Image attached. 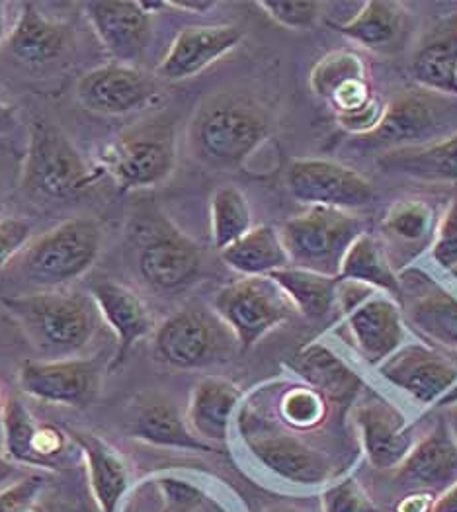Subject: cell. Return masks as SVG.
I'll return each mask as SVG.
<instances>
[{
    "label": "cell",
    "instance_id": "cell-34",
    "mask_svg": "<svg viewBox=\"0 0 457 512\" xmlns=\"http://www.w3.org/2000/svg\"><path fill=\"white\" fill-rule=\"evenodd\" d=\"M438 219L434 208L422 200H399L395 202L381 219V233L389 245L397 249L422 251L428 243L432 247L436 235Z\"/></svg>",
    "mask_w": 457,
    "mask_h": 512
},
{
    "label": "cell",
    "instance_id": "cell-19",
    "mask_svg": "<svg viewBox=\"0 0 457 512\" xmlns=\"http://www.w3.org/2000/svg\"><path fill=\"white\" fill-rule=\"evenodd\" d=\"M362 450L375 470H397L411 454L416 434L399 407L379 397L356 403L352 411Z\"/></svg>",
    "mask_w": 457,
    "mask_h": 512
},
{
    "label": "cell",
    "instance_id": "cell-41",
    "mask_svg": "<svg viewBox=\"0 0 457 512\" xmlns=\"http://www.w3.org/2000/svg\"><path fill=\"white\" fill-rule=\"evenodd\" d=\"M430 251L436 264H440L444 270L457 272V184L444 214L438 219Z\"/></svg>",
    "mask_w": 457,
    "mask_h": 512
},
{
    "label": "cell",
    "instance_id": "cell-12",
    "mask_svg": "<svg viewBox=\"0 0 457 512\" xmlns=\"http://www.w3.org/2000/svg\"><path fill=\"white\" fill-rule=\"evenodd\" d=\"M0 427L4 458L24 470H61L81 456L69 432L38 421L20 397L6 399Z\"/></svg>",
    "mask_w": 457,
    "mask_h": 512
},
{
    "label": "cell",
    "instance_id": "cell-16",
    "mask_svg": "<svg viewBox=\"0 0 457 512\" xmlns=\"http://www.w3.org/2000/svg\"><path fill=\"white\" fill-rule=\"evenodd\" d=\"M338 303L360 356L375 368L407 341L405 315L399 301L385 294L377 296L368 286L360 290L358 298H348L338 286Z\"/></svg>",
    "mask_w": 457,
    "mask_h": 512
},
{
    "label": "cell",
    "instance_id": "cell-8",
    "mask_svg": "<svg viewBox=\"0 0 457 512\" xmlns=\"http://www.w3.org/2000/svg\"><path fill=\"white\" fill-rule=\"evenodd\" d=\"M176 128L170 120H147L118 133L100 153V169L120 192L167 182L176 167Z\"/></svg>",
    "mask_w": 457,
    "mask_h": 512
},
{
    "label": "cell",
    "instance_id": "cell-17",
    "mask_svg": "<svg viewBox=\"0 0 457 512\" xmlns=\"http://www.w3.org/2000/svg\"><path fill=\"white\" fill-rule=\"evenodd\" d=\"M84 14L114 63L137 67L153 38V14L143 2L94 0L84 4Z\"/></svg>",
    "mask_w": 457,
    "mask_h": 512
},
{
    "label": "cell",
    "instance_id": "cell-33",
    "mask_svg": "<svg viewBox=\"0 0 457 512\" xmlns=\"http://www.w3.org/2000/svg\"><path fill=\"white\" fill-rule=\"evenodd\" d=\"M288 296L297 313L307 319H323L338 303L340 280L313 270L288 266L270 276Z\"/></svg>",
    "mask_w": 457,
    "mask_h": 512
},
{
    "label": "cell",
    "instance_id": "cell-25",
    "mask_svg": "<svg viewBox=\"0 0 457 512\" xmlns=\"http://www.w3.org/2000/svg\"><path fill=\"white\" fill-rule=\"evenodd\" d=\"M241 405L243 389L239 385L221 376H208L192 389L186 421L200 440L215 448V444L229 442Z\"/></svg>",
    "mask_w": 457,
    "mask_h": 512
},
{
    "label": "cell",
    "instance_id": "cell-29",
    "mask_svg": "<svg viewBox=\"0 0 457 512\" xmlns=\"http://www.w3.org/2000/svg\"><path fill=\"white\" fill-rule=\"evenodd\" d=\"M457 12L440 20L413 53L411 73L416 85L456 94Z\"/></svg>",
    "mask_w": 457,
    "mask_h": 512
},
{
    "label": "cell",
    "instance_id": "cell-13",
    "mask_svg": "<svg viewBox=\"0 0 457 512\" xmlns=\"http://www.w3.org/2000/svg\"><path fill=\"white\" fill-rule=\"evenodd\" d=\"M377 372L418 405L430 407L446 399L457 387V350L405 342L377 366Z\"/></svg>",
    "mask_w": 457,
    "mask_h": 512
},
{
    "label": "cell",
    "instance_id": "cell-10",
    "mask_svg": "<svg viewBox=\"0 0 457 512\" xmlns=\"http://www.w3.org/2000/svg\"><path fill=\"white\" fill-rule=\"evenodd\" d=\"M204 255L196 241L159 217L141 225L137 233L135 268L139 278L161 294L190 288L202 274Z\"/></svg>",
    "mask_w": 457,
    "mask_h": 512
},
{
    "label": "cell",
    "instance_id": "cell-35",
    "mask_svg": "<svg viewBox=\"0 0 457 512\" xmlns=\"http://www.w3.org/2000/svg\"><path fill=\"white\" fill-rule=\"evenodd\" d=\"M336 30L350 42L368 49H383L397 42L403 30V10L399 2L368 0L348 22L336 24Z\"/></svg>",
    "mask_w": 457,
    "mask_h": 512
},
{
    "label": "cell",
    "instance_id": "cell-53",
    "mask_svg": "<svg viewBox=\"0 0 457 512\" xmlns=\"http://www.w3.org/2000/svg\"><path fill=\"white\" fill-rule=\"evenodd\" d=\"M2 208H4V196H2V186H0V212H2Z\"/></svg>",
    "mask_w": 457,
    "mask_h": 512
},
{
    "label": "cell",
    "instance_id": "cell-14",
    "mask_svg": "<svg viewBox=\"0 0 457 512\" xmlns=\"http://www.w3.org/2000/svg\"><path fill=\"white\" fill-rule=\"evenodd\" d=\"M291 196L307 206L356 212L372 206L374 184L360 172L329 159H297L286 172Z\"/></svg>",
    "mask_w": 457,
    "mask_h": 512
},
{
    "label": "cell",
    "instance_id": "cell-39",
    "mask_svg": "<svg viewBox=\"0 0 457 512\" xmlns=\"http://www.w3.org/2000/svg\"><path fill=\"white\" fill-rule=\"evenodd\" d=\"M321 512H377V507L362 483L346 475L325 485L321 493Z\"/></svg>",
    "mask_w": 457,
    "mask_h": 512
},
{
    "label": "cell",
    "instance_id": "cell-3",
    "mask_svg": "<svg viewBox=\"0 0 457 512\" xmlns=\"http://www.w3.org/2000/svg\"><path fill=\"white\" fill-rule=\"evenodd\" d=\"M457 133V96L430 88H407L385 104L374 131L352 137V147L383 155L397 149L422 147Z\"/></svg>",
    "mask_w": 457,
    "mask_h": 512
},
{
    "label": "cell",
    "instance_id": "cell-51",
    "mask_svg": "<svg viewBox=\"0 0 457 512\" xmlns=\"http://www.w3.org/2000/svg\"><path fill=\"white\" fill-rule=\"evenodd\" d=\"M264 512H303L297 511V509H293V507H270V509H266Z\"/></svg>",
    "mask_w": 457,
    "mask_h": 512
},
{
    "label": "cell",
    "instance_id": "cell-36",
    "mask_svg": "<svg viewBox=\"0 0 457 512\" xmlns=\"http://www.w3.org/2000/svg\"><path fill=\"white\" fill-rule=\"evenodd\" d=\"M209 221L211 243L219 253L247 235L254 225L245 192L237 186L217 188L209 200Z\"/></svg>",
    "mask_w": 457,
    "mask_h": 512
},
{
    "label": "cell",
    "instance_id": "cell-1",
    "mask_svg": "<svg viewBox=\"0 0 457 512\" xmlns=\"http://www.w3.org/2000/svg\"><path fill=\"white\" fill-rule=\"evenodd\" d=\"M0 305L42 360L79 358L102 325L92 296L69 288L4 296Z\"/></svg>",
    "mask_w": 457,
    "mask_h": 512
},
{
    "label": "cell",
    "instance_id": "cell-31",
    "mask_svg": "<svg viewBox=\"0 0 457 512\" xmlns=\"http://www.w3.org/2000/svg\"><path fill=\"white\" fill-rule=\"evenodd\" d=\"M338 280L368 286L375 292L399 301L401 305L403 290L399 274L393 268L381 241L370 231L362 233L348 249L338 272Z\"/></svg>",
    "mask_w": 457,
    "mask_h": 512
},
{
    "label": "cell",
    "instance_id": "cell-47",
    "mask_svg": "<svg viewBox=\"0 0 457 512\" xmlns=\"http://www.w3.org/2000/svg\"><path fill=\"white\" fill-rule=\"evenodd\" d=\"M18 126V114L16 108L4 100H0V135H6L14 131Z\"/></svg>",
    "mask_w": 457,
    "mask_h": 512
},
{
    "label": "cell",
    "instance_id": "cell-52",
    "mask_svg": "<svg viewBox=\"0 0 457 512\" xmlns=\"http://www.w3.org/2000/svg\"><path fill=\"white\" fill-rule=\"evenodd\" d=\"M4 403H6V399H4V395H2V389H0V415H2V409H4Z\"/></svg>",
    "mask_w": 457,
    "mask_h": 512
},
{
    "label": "cell",
    "instance_id": "cell-15",
    "mask_svg": "<svg viewBox=\"0 0 457 512\" xmlns=\"http://www.w3.org/2000/svg\"><path fill=\"white\" fill-rule=\"evenodd\" d=\"M18 387L47 405L84 409L102 389V366L92 358L26 360L18 370Z\"/></svg>",
    "mask_w": 457,
    "mask_h": 512
},
{
    "label": "cell",
    "instance_id": "cell-11",
    "mask_svg": "<svg viewBox=\"0 0 457 512\" xmlns=\"http://www.w3.org/2000/svg\"><path fill=\"white\" fill-rule=\"evenodd\" d=\"M211 307L233 331L241 352L288 323L295 313L284 290L270 276L241 278L227 284L217 292Z\"/></svg>",
    "mask_w": 457,
    "mask_h": 512
},
{
    "label": "cell",
    "instance_id": "cell-4",
    "mask_svg": "<svg viewBox=\"0 0 457 512\" xmlns=\"http://www.w3.org/2000/svg\"><path fill=\"white\" fill-rule=\"evenodd\" d=\"M235 427L250 458L276 479L299 487H321L333 481V458L327 452L282 423L266 421L254 405H241Z\"/></svg>",
    "mask_w": 457,
    "mask_h": 512
},
{
    "label": "cell",
    "instance_id": "cell-40",
    "mask_svg": "<svg viewBox=\"0 0 457 512\" xmlns=\"http://www.w3.org/2000/svg\"><path fill=\"white\" fill-rule=\"evenodd\" d=\"M258 8L282 28L305 32L319 22L323 4L313 0H262L258 2Z\"/></svg>",
    "mask_w": 457,
    "mask_h": 512
},
{
    "label": "cell",
    "instance_id": "cell-44",
    "mask_svg": "<svg viewBox=\"0 0 457 512\" xmlns=\"http://www.w3.org/2000/svg\"><path fill=\"white\" fill-rule=\"evenodd\" d=\"M438 497L424 491L405 493L393 507V512H432Z\"/></svg>",
    "mask_w": 457,
    "mask_h": 512
},
{
    "label": "cell",
    "instance_id": "cell-32",
    "mask_svg": "<svg viewBox=\"0 0 457 512\" xmlns=\"http://www.w3.org/2000/svg\"><path fill=\"white\" fill-rule=\"evenodd\" d=\"M221 260L243 278L272 276L290 266L280 229L272 225L252 227L247 235L221 251Z\"/></svg>",
    "mask_w": 457,
    "mask_h": 512
},
{
    "label": "cell",
    "instance_id": "cell-20",
    "mask_svg": "<svg viewBox=\"0 0 457 512\" xmlns=\"http://www.w3.org/2000/svg\"><path fill=\"white\" fill-rule=\"evenodd\" d=\"M393 483L405 493L424 491L436 497L457 483V442L444 417L416 438L411 454L395 470Z\"/></svg>",
    "mask_w": 457,
    "mask_h": 512
},
{
    "label": "cell",
    "instance_id": "cell-7",
    "mask_svg": "<svg viewBox=\"0 0 457 512\" xmlns=\"http://www.w3.org/2000/svg\"><path fill=\"white\" fill-rule=\"evenodd\" d=\"M100 172L92 171L73 141L45 118H36L20 174L24 194L69 200L88 190Z\"/></svg>",
    "mask_w": 457,
    "mask_h": 512
},
{
    "label": "cell",
    "instance_id": "cell-38",
    "mask_svg": "<svg viewBox=\"0 0 457 512\" xmlns=\"http://www.w3.org/2000/svg\"><path fill=\"white\" fill-rule=\"evenodd\" d=\"M329 401L309 385H293L280 395L278 415L284 427L303 432L325 423L329 415Z\"/></svg>",
    "mask_w": 457,
    "mask_h": 512
},
{
    "label": "cell",
    "instance_id": "cell-9",
    "mask_svg": "<svg viewBox=\"0 0 457 512\" xmlns=\"http://www.w3.org/2000/svg\"><path fill=\"white\" fill-rule=\"evenodd\" d=\"M362 233H366V221L360 215L321 206H307L280 229L290 266L334 278H338L348 249Z\"/></svg>",
    "mask_w": 457,
    "mask_h": 512
},
{
    "label": "cell",
    "instance_id": "cell-50",
    "mask_svg": "<svg viewBox=\"0 0 457 512\" xmlns=\"http://www.w3.org/2000/svg\"><path fill=\"white\" fill-rule=\"evenodd\" d=\"M8 38V24H6V4L0 2V45L6 43Z\"/></svg>",
    "mask_w": 457,
    "mask_h": 512
},
{
    "label": "cell",
    "instance_id": "cell-5",
    "mask_svg": "<svg viewBox=\"0 0 457 512\" xmlns=\"http://www.w3.org/2000/svg\"><path fill=\"white\" fill-rule=\"evenodd\" d=\"M102 243L104 231L96 217H71L30 241L20 255V272L40 290L67 288L92 270Z\"/></svg>",
    "mask_w": 457,
    "mask_h": 512
},
{
    "label": "cell",
    "instance_id": "cell-49",
    "mask_svg": "<svg viewBox=\"0 0 457 512\" xmlns=\"http://www.w3.org/2000/svg\"><path fill=\"white\" fill-rule=\"evenodd\" d=\"M444 421H446V425L450 428V432H452V436H454V440L457 442V399L446 405Z\"/></svg>",
    "mask_w": 457,
    "mask_h": 512
},
{
    "label": "cell",
    "instance_id": "cell-28",
    "mask_svg": "<svg viewBox=\"0 0 457 512\" xmlns=\"http://www.w3.org/2000/svg\"><path fill=\"white\" fill-rule=\"evenodd\" d=\"M290 368L303 384L334 403L354 401L364 387V380L325 342L313 341L299 348Z\"/></svg>",
    "mask_w": 457,
    "mask_h": 512
},
{
    "label": "cell",
    "instance_id": "cell-37",
    "mask_svg": "<svg viewBox=\"0 0 457 512\" xmlns=\"http://www.w3.org/2000/svg\"><path fill=\"white\" fill-rule=\"evenodd\" d=\"M364 79H370L366 59L352 49H336L317 61L309 75V85L315 96L329 104L336 92Z\"/></svg>",
    "mask_w": 457,
    "mask_h": 512
},
{
    "label": "cell",
    "instance_id": "cell-6",
    "mask_svg": "<svg viewBox=\"0 0 457 512\" xmlns=\"http://www.w3.org/2000/svg\"><path fill=\"white\" fill-rule=\"evenodd\" d=\"M239 342L225 321L206 305H186L153 333L155 358L172 370H208L233 360Z\"/></svg>",
    "mask_w": 457,
    "mask_h": 512
},
{
    "label": "cell",
    "instance_id": "cell-18",
    "mask_svg": "<svg viewBox=\"0 0 457 512\" xmlns=\"http://www.w3.org/2000/svg\"><path fill=\"white\" fill-rule=\"evenodd\" d=\"M84 110L98 116H127L157 96L155 81L139 67L108 63L84 73L75 88Z\"/></svg>",
    "mask_w": 457,
    "mask_h": 512
},
{
    "label": "cell",
    "instance_id": "cell-21",
    "mask_svg": "<svg viewBox=\"0 0 457 512\" xmlns=\"http://www.w3.org/2000/svg\"><path fill=\"white\" fill-rule=\"evenodd\" d=\"M243 38V30L231 24L188 26L170 43L167 55L157 67V77L170 83L194 79L237 49Z\"/></svg>",
    "mask_w": 457,
    "mask_h": 512
},
{
    "label": "cell",
    "instance_id": "cell-55",
    "mask_svg": "<svg viewBox=\"0 0 457 512\" xmlns=\"http://www.w3.org/2000/svg\"><path fill=\"white\" fill-rule=\"evenodd\" d=\"M454 274H457V272H454Z\"/></svg>",
    "mask_w": 457,
    "mask_h": 512
},
{
    "label": "cell",
    "instance_id": "cell-30",
    "mask_svg": "<svg viewBox=\"0 0 457 512\" xmlns=\"http://www.w3.org/2000/svg\"><path fill=\"white\" fill-rule=\"evenodd\" d=\"M377 167L420 182L457 184V133L430 145L383 153L377 157Z\"/></svg>",
    "mask_w": 457,
    "mask_h": 512
},
{
    "label": "cell",
    "instance_id": "cell-43",
    "mask_svg": "<svg viewBox=\"0 0 457 512\" xmlns=\"http://www.w3.org/2000/svg\"><path fill=\"white\" fill-rule=\"evenodd\" d=\"M32 241V227L22 217H0V272Z\"/></svg>",
    "mask_w": 457,
    "mask_h": 512
},
{
    "label": "cell",
    "instance_id": "cell-24",
    "mask_svg": "<svg viewBox=\"0 0 457 512\" xmlns=\"http://www.w3.org/2000/svg\"><path fill=\"white\" fill-rule=\"evenodd\" d=\"M83 458L92 499L100 512H118L131 489V471L124 456L100 434L69 430Z\"/></svg>",
    "mask_w": 457,
    "mask_h": 512
},
{
    "label": "cell",
    "instance_id": "cell-22",
    "mask_svg": "<svg viewBox=\"0 0 457 512\" xmlns=\"http://www.w3.org/2000/svg\"><path fill=\"white\" fill-rule=\"evenodd\" d=\"M90 296L94 299L100 319L116 337V352L110 368L116 370L124 366L133 346L151 333H155V323L149 307L129 286L112 278H98L90 286Z\"/></svg>",
    "mask_w": 457,
    "mask_h": 512
},
{
    "label": "cell",
    "instance_id": "cell-2",
    "mask_svg": "<svg viewBox=\"0 0 457 512\" xmlns=\"http://www.w3.org/2000/svg\"><path fill=\"white\" fill-rule=\"evenodd\" d=\"M272 133L268 110L243 92H217L196 110L188 141L194 157L219 171L241 169Z\"/></svg>",
    "mask_w": 457,
    "mask_h": 512
},
{
    "label": "cell",
    "instance_id": "cell-26",
    "mask_svg": "<svg viewBox=\"0 0 457 512\" xmlns=\"http://www.w3.org/2000/svg\"><path fill=\"white\" fill-rule=\"evenodd\" d=\"M71 43L73 32L65 22L45 16L34 2H24L4 45L20 63L43 67L63 57Z\"/></svg>",
    "mask_w": 457,
    "mask_h": 512
},
{
    "label": "cell",
    "instance_id": "cell-23",
    "mask_svg": "<svg viewBox=\"0 0 457 512\" xmlns=\"http://www.w3.org/2000/svg\"><path fill=\"white\" fill-rule=\"evenodd\" d=\"M401 280V309L405 319L420 335L436 346L457 350V296L411 272L399 274Z\"/></svg>",
    "mask_w": 457,
    "mask_h": 512
},
{
    "label": "cell",
    "instance_id": "cell-46",
    "mask_svg": "<svg viewBox=\"0 0 457 512\" xmlns=\"http://www.w3.org/2000/svg\"><path fill=\"white\" fill-rule=\"evenodd\" d=\"M165 6L188 12V14H208L211 8L217 6V2H213V0H176V2H165Z\"/></svg>",
    "mask_w": 457,
    "mask_h": 512
},
{
    "label": "cell",
    "instance_id": "cell-27",
    "mask_svg": "<svg viewBox=\"0 0 457 512\" xmlns=\"http://www.w3.org/2000/svg\"><path fill=\"white\" fill-rule=\"evenodd\" d=\"M127 432L131 438L155 448L213 452L215 448L200 440L186 421V413L167 397H147L131 413Z\"/></svg>",
    "mask_w": 457,
    "mask_h": 512
},
{
    "label": "cell",
    "instance_id": "cell-45",
    "mask_svg": "<svg viewBox=\"0 0 457 512\" xmlns=\"http://www.w3.org/2000/svg\"><path fill=\"white\" fill-rule=\"evenodd\" d=\"M28 473H30V471L24 470V468H20V466H16V464H12L10 460L4 458V454H0V491L6 489L8 485L20 481V479L26 477Z\"/></svg>",
    "mask_w": 457,
    "mask_h": 512
},
{
    "label": "cell",
    "instance_id": "cell-42",
    "mask_svg": "<svg viewBox=\"0 0 457 512\" xmlns=\"http://www.w3.org/2000/svg\"><path fill=\"white\" fill-rule=\"evenodd\" d=\"M43 475L30 471L20 481L0 491V512H45L40 503Z\"/></svg>",
    "mask_w": 457,
    "mask_h": 512
},
{
    "label": "cell",
    "instance_id": "cell-54",
    "mask_svg": "<svg viewBox=\"0 0 457 512\" xmlns=\"http://www.w3.org/2000/svg\"><path fill=\"white\" fill-rule=\"evenodd\" d=\"M456 86H457V71H456Z\"/></svg>",
    "mask_w": 457,
    "mask_h": 512
},
{
    "label": "cell",
    "instance_id": "cell-48",
    "mask_svg": "<svg viewBox=\"0 0 457 512\" xmlns=\"http://www.w3.org/2000/svg\"><path fill=\"white\" fill-rule=\"evenodd\" d=\"M432 512H457V483L448 489L444 495L438 497Z\"/></svg>",
    "mask_w": 457,
    "mask_h": 512
}]
</instances>
